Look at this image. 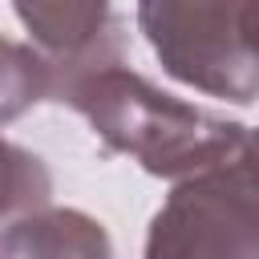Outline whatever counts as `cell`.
Returning <instances> with one entry per match:
<instances>
[{
    "mask_svg": "<svg viewBox=\"0 0 259 259\" xmlns=\"http://www.w3.org/2000/svg\"><path fill=\"white\" fill-rule=\"evenodd\" d=\"M77 113L97 130V138L130 154L142 170L158 178H194L214 166H227L243 154L247 130L198 105H186L125 65H109L89 77L73 101Z\"/></svg>",
    "mask_w": 259,
    "mask_h": 259,
    "instance_id": "cell-1",
    "label": "cell"
},
{
    "mask_svg": "<svg viewBox=\"0 0 259 259\" xmlns=\"http://www.w3.org/2000/svg\"><path fill=\"white\" fill-rule=\"evenodd\" d=\"M138 24L154 45L162 69L210 97H259V4L186 0L142 4Z\"/></svg>",
    "mask_w": 259,
    "mask_h": 259,
    "instance_id": "cell-2",
    "label": "cell"
},
{
    "mask_svg": "<svg viewBox=\"0 0 259 259\" xmlns=\"http://www.w3.org/2000/svg\"><path fill=\"white\" fill-rule=\"evenodd\" d=\"M146 259H259V182L239 158L174 186L150 219Z\"/></svg>",
    "mask_w": 259,
    "mask_h": 259,
    "instance_id": "cell-3",
    "label": "cell"
},
{
    "mask_svg": "<svg viewBox=\"0 0 259 259\" xmlns=\"http://www.w3.org/2000/svg\"><path fill=\"white\" fill-rule=\"evenodd\" d=\"M0 259H113V247L97 219L49 206L4 223Z\"/></svg>",
    "mask_w": 259,
    "mask_h": 259,
    "instance_id": "cell-4",
    "label": "cell"
},
{
    "mask_svg": "<svg viewBox=\"0 0 259 259\" xmlns=\"http://www.w3.org/2000/svg\"><path fill=\"white\" fill-rule=\"evenodd\" d=\"M0 53H4V121H12L24 105L49 97V65L36 49H24L16 40H4Z\"/></svg>",
    "mask_w": 259,
    "mask_h": 259,
    "instance_id": "cell-5",
    "label": "cell"
},
{
    "mask_svg": "<svg viewBox=\"0 0 259 259\" xmlns=\"http://www.w3.org/2000/svg\"><path fill=\"white\" fill-rule=\"evenodd\" d=\"M4 158H8L4 162V223L32 210H49V174L40 158L24 154L16 142H8Z\"/></svg>",
    "mask_w": 259,
    "mask_h": 259,
    "instance_id": "cell-6",
    "label": "cell"
},
{
    "mask_svg": "<svg viewBox=\"0 0 259 259\" xmlns=\"http://www.w3.org/2000/svg\"><path fill=\"white\" fill-rule=\"evenodd\" d=\"M239 162H243V170L259 182V130H251V134H247V146H243Z\"/></svg>",
    "mask_w": 259,
    "mask_h": 259,
    "instance_id": "cell-7",
    "label": "cell"
}]
</instances>
